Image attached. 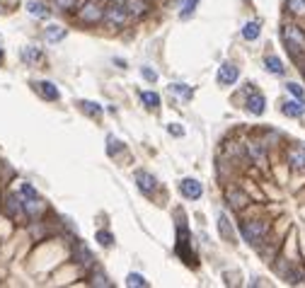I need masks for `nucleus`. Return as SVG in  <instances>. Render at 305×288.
<instances>
[{
    "label": "nucleus",
    "instance_id": "obj_22",
    "mask_svg": "<svg viewBox=\"0 0 305 288\" xmlns=\"http://www.w3.org/2000/svg\"><path fill=\"white\" fill-rule=\"evenodd\" d=\"M228 201H235V208H242V206L247 204V196L240 194V191H228Z\"/></svg>",
    "mask_w": 305,
    "mask_h": 288
},
{
    "label": "nucleus",
    "instance_id": "obj_28",
    "mask_svg": "<svg viewBox=\"0 0 305 288\" xmlns=\"http://www.w3.org/2000/svg\"><path fill=\"white\" fill-rule=\"evenodd\" d=\"M78 247V257H80V264H90L92 261V257H90V252H87V247L85 245H75Z\"/></svg>",
    "mask_w": 305,
    "mask_h": 288
},
{
    "label": "nucleus",
    "instance_id": "obj_27",
    "mask_svg": "<svg viewBox=\"0 0 305 288\" xmlns=\"http://www.w3.org/2000/svg\"><path fill=\"white\" fill-rule=\"evenodd\" d=\"M92 283L95 286H102V288H109L111 283H109V279L102 274V271H97V274H92Z\"/></svg>",
    "mask_w": 305,
    "mask_h": 288
},
{
    "label": "nucleus",
    "instance_id": "obj_31",
    "mask_svg": "<svg viewBox=\"0 0 305 288\" xmlns=\"http://www.w3.org/2000/svg\"><path fill=\"white\" fill-rule=\"evenodd\" d=\"M54 5L61 10H71V8H75V0H54Z\"/></svg>",
    "mask_w": 305,
    "mask_h": 288
},
{
    "label": "nucleus",
    "instance_id": "obj_24",
    "mask_svg": "<svg viewBox=\"0 0 305 288\" xmlns=\"http://www.w3.org/2000/svg\"><path fill=\"white\" fill-rule=\"evenodd\" d=\"M126 283H129L131 288H133V286H138V288H148V281L143 279L140 274H129V279H126Z\"/></svg>",
    "mask_w": 305,
    "mask_h": 288
},
{
    "label": "nucleus",
    "instance_id": "obj_23",
    "mask_svg": "<svg viewBox=\"0 0 305 288\" xmlns=\"http://www.w3.org/2000/svg\"><path fill=\"white\" fill-rule=\"evenodd\" d=\"M126 10H129L131 15H143V12H146V3H138V0H129V3H126Z\"/></svg>",
    "mask_w": 305,
    "mask_h": 288
},
{
    "label": "nucleus",
    "instance_id": "obj_9",
    "mask_svg": "<svg viewBox=\"0 0 305 288\" xmlns=\"http://www.w3.org/2000/svg\"><path fill=\"white\" fill-rule=\"evenodd\" d=\"M284 114L286 116H303L305 114V104H303V100H291V102H286L284 104Z\"/></svg>",
    "mask_w": 305,
    "mask_h": 288
},
{
    "label": "nucleus",
    "instance_id": "obj_5",
    "mask_svg": "<svg viewBox=\"0 0 305 288\" xmlns=\"http://www.w3.org/2000/svg\"><path fill=\"white\" fill-rule=\"evenodd\" d=\"M104 19L107 22H111V25H124L126 22V5H111L107 12H104Z\"/></svg>",
    "mask_w": 305,
    "mask_h": 288
},
{
    "label": "nucleus",
    "instance_id": "obj_15",
    "mask_svg": "<svg viewBox=\"0 0 305 288\" xmlns=\"http://www.w3.org/2000/svg\"><path fill=\"white\" fill-rule=\"evenodd\" d=\"M61 39H65V29L58 27V25H51V27H46V41H61Z\"/></svg>",
    "mask_w": 305,
    "mask_h": 288
},
{
    "label": "nucleus",
    "instance_id": "obj_8",
    "mask_svg": "<svg viewBox=\"0 0 305 288\" xmlns=\"http://www.w3.org/2000/svg\"><path fill=\"white\" fill-rule=\"evenodd\" d=\"M37 92L44 97V100H58L61 97V92H58V87H56L54 83H49V80H41V83H37Z\"/></svg>",
    "mask_w": 305,
    "mask_h": 288
},
{
    "label": "nucleus",
    "instance_id": "obj_34",
    "mask_svg": "<svg viewBox=\"0 0 305 288\" xmlns=\"http://www.w3.org/2000/svg\"><path fill=\"white\" fill-rule=\"evenodd\" d=\"M116 150H121V143L119 140H114V138H109V155L111 153H116Z\"/></svg>",
    "mask_w": 305,
    "mask_h": 288
},
{
    "label": "nucleus",
    "instance_id": "obj_20",
    "mask_svg": "<svg viewBox=\"0 0 305 288\" xmlns=\"http://www.w3.org/2000/svg\"><path fill=\"white\" fill-rule=\"evenodd\" d=\"M95 240L100 242L102 247H111V245H114V235H111V232H107V230H100L97 235H95Z\"/></svg>",
    "mask_w": 305,
    "mask_h": 288
},
{
    "label": "nucleus",
    "instance_id": "obj_21",
    "mask_svg": "<svg viewBox=\"0 0 305 288\" xmlns=\"http://www.w3.org/2000/svg\"><path fill=\"white\" fill-rule=\"evenodd\" d=\"M286 5L293 15H305V0H286Z\"/></svg>",
    "mask_w": 305,
    "mask_h": 288
},
{
    "label": "nucleus",
    "instance_id": "obj_4",
    "mask_svg": "<svg viewBox=\"0 0 305 288\" xmlns=\"http://www.w3.org/2000/svg\"><path fill=\"white\" fill-rule=\"evenodd\" d=\"M102 17H104V12H102L97 5H92V3H87V5L80 10V19H83L85 25H95V22H100Z\"/></svg>",
    "mask_w": 305,
    "mask_h": 288
},
{
    "label": "nucleus",
    "instance_id": "obj_13",
    "mask_svg": "<svg viewBox=\"0 0 305 288\" xmlns=\"http://www.w3.org/2000/svg\"><path fill=\"white\" fill-rule=\"evenodd\" d=\"M288 162H291L296 170H303L305 167V150L293 148L291 153H288Z\"/></svg>",
    "mask_w": 305,
    "mask_h": 288
},
{
    "label": "nucleus",
    "instance_id": "obj_33",
    "mask_svg": "<svg viewBox=\"0 0 305 288\" xmlns=\"http://www.w3.org/2000/svg\"><path fill=\"white\" fill-rule=\"evenodd\" d=\"M22 194L27 196V199H37V191H34L29 184H22Z\"/></svg>",
    "mask_w": 305,
    "mask_h": 288
},
{
    "label": "nucleus",
    "instance_id": "obj_2",
    "mask_svg": "<svg viewBox=\"0 0 305 288\" xmlns=\"http://www.w3.org/2000/svg\"><path fill=\"white\" fill-rule=\"evenodd\" d=\"M284 39H286L288 49H291L293 54L305 51V32L300 27H296V25H286V27H284Z\"/></svg>",
    "mask_w": 305,
    "mask_h": 288
},
{
    "label": "nucleus",
    "instance_id": "obj_1",
    "mask_svg": "<svg viewBox=\"0 0 305 288\" xmlns=\"http://www.w3.org/2000/svg\"><path fill=\"white\" fill-rule=\"evenodd\" d=\"M240 232H242V240H245V242H250V245H259V242L264 240V235L269 232V223H264V221L242 223Z\"/></svg>",
    "mask_w": 305,
    "mask_h": 288
},
{
    "label": "nucleus",
    "instance_id": "obj_6",
    "mask_svg": "<svg viewBox=\"0 0 305 288\" xmlns=\"http://www.w3.org/2000/svg\"><path fill=\"white\" fill-rule=\"evenodd\" d=\"M179 191H182L186 199H201V194H203L201 184H199L196 179H184V182L179 184Z\"/></svg>",
    "mask_w": 305,
    "mask_h": 288
},
{
    "label": "nucleus",
    "instance_id": "obj_36",
    "mask_svg": "<svg viewBox=\"0 0 305 288\" xmlns=\"http://www.w3.org/2000/svg\"><path fill=\"white\" fill-rule=\"evenodd\" d=\"M111 3H114V5H124L126 0H111Z\"/></svg>",
    "mask_w": 305,
    "mask_h": 288
},
{
    "label": "nucleus",
    "instance_id": "obj_17",
    "mask_svg": "<svg viewBox=\"0 0 305 288\" xmlns=\"http://www.w3.org/2000/svg\"><path fill=\"white\" fill-rule=\"evenodd\" d=\"M140 100H143V104H146L148 109L160 107V94H157V92H140Z\"/></svg>",
    "mask_w": 305,
    "mask_h": 288
},
{
    "label": "nucleus",
    "instance_id": "obj_10",
    "mask_svg": "<svg viewBox=\"0 0 305 288\" xmlns=\"http://www.w3.org/2000/svg\"><path fill=\"white\" fill-rule=\"evenodd\" d=\"M264 97H262V94H250V100H247V109H250L252 114H264Z\"/></svg>",
    "mask_w": 305,
    "mask_h": 288
},
{
    "label": "nucleus",
    "instance_id": "obj_32",
    "mask_svg": "<svg viewBox=\"0 0 305 288\" xmlns=\"http://www.w3.org/2000/svg\"><path fill=\"white\" fill-rule=\"evenodd\" d=\"M140 73H143V78L150 80V83H155V80H157V73H155V70H150L148 65H146V68H140Z\"/></svg>",
    "mask_w": 305,
    "mask_h": 288
},
{
    "label": "nucleus",
    "instance_id": "obj_29",
    "mask_svg": "<svg viewBox=\"0 0 305 288\" xmlns=\"http://www.w3.org/2000/svg\"><path fill=\"white\" fill-rule=\"evenodd\" d=\"M196 5H199V0H186L184 10H182V19H186V17H189V15H194Z\"/></svg>",
    "mask_w": 305,
    "mask_h": 288
},
{
    "label": "nucleus",
    "instance_id": "obj_3",
    "mask_svg": "<svg viewBox=\"0 0 305 288\" xmlns=\"http://www.w3.org/2000/svg\"><path fill=\"white\" fill-rule=\"evenodd\" d=\"M238 78H240V70H238V65L223 63L221 68H218V83H221V85H232V83H238Z\"/></svg>",
    "mask_w": 305,
    "mask_h": 288
},
{
    "label": "nucleus",
    "instance_id": "obj_7",
    "mask_svg": "<svg viewBox=\"0 0 305 288\" xmlns=\"http://www.w3.org/2000/svg\"><path fill=\"white\" fill-rule=\"evenodd\" d=\"M136 184H138V189L143 194H153L155 191V177L140 170V172H136Z\"/></svg>",
    "mask_w": 305,
    "mask_h": 288
},
{
    "label": "nucleus",
    "instance_id": "obj_19",
    "mask_svg": "<svg viewBox=\"0 0 305 288\" xmlns=\"http://www.w3.org/2000/svg\"><path fill=\"white\" fill-rule=\"evenodd\" d=\"M170 92H177V94H182L184 100H192V87H186V85H182V83H175V85H170Z\"/></svg>",
    "mask_w": 305,
    "mask_h": 288
},
{
    "label": "nucleus",
    "instance_id": "obj_14",
    "mask_svg": "<svg viewBox=\"0 0 305 288\" xmlns=\"http://www.w3.org/2000/svg\"><path fill=\"white\" fill-rule=\"evenodd\" d=\"M242 37L247 39V41H254V39L259 37V22L257 19H252V22H247V25L242 27Z\"/></svg>",
    "mask_w": 305,
    "mask_h": 288
},
{
    "label": "nucleus",
    "instance_id": "obj_11",
    "mask_svg": "<svg viewBox=\"0 0 305 288\" xmlns=\"http://www.w3.org/2000/svg\"><path fill=\"white\" fill-rule=\"evenodd\" d=\"M264 65H267L269 73L284 75V63H281V58H278V56H267V58H264Z\"/></svg>",
    "mask_w": 305,
    "mask_h": 288
},
{
    "label": "nucleus",
    "instance_id": "obj_12",
    "mask_svg": "<svg viewBox=\"0 0 305 288\" xmlns=\"http://www.w3.org/2000/svg\"><path fill=\"white\" fill-rule=\"evenodd\" d=\"M27 10H29V15L32 17H39V19H44V17H49V10H46V5L44 3H27Z\"/></svg>",
    "mask_w": 305,
    "mask_h": 288
},
{
    "label": "nucleus",
    "instance_id": "obj_35",
    "mask_svg": "<svg viewBox=\"0 0 305 288\" xmlns=\"http://www.w3.org/2000/svg\"><path fill=\"white\" fill-rule=\"evenodd\" d=\"M177 126H179V124H175V129H172V126H170V133H175V136H182V133H184V131H182V129H177Z\"/></svg>",
    "mask_w": 305,
    "mask_h": 288
},
{
    "label": "nucleus",
    "instance_id": "obj_26",
    "mask_svg": "<svg viewBox=\"0 0 305 288\" xmlns=\"http://www.w3.org/2000/svg\"><path fill=\"white\" fill-rule=\"evenodd\" d=\"M286 90H288V92H291V94H293L296 100H303V97H305L303 87H300V85H298V83H288V85H286Z\"/></svg>",
    "mask_w": 305,
    "mask_h": 288
},
{
    "label": "nucleus",
    "instance_id": "obj_16",
    "mask_svg": "<svg viewBox=\"0 0 305 288\" xmlns=\"http://www.w3.org/2000/svg\"><path fill=\"white\" fill-rule=\"evenodd\" d=\"M80 107H83V112H87L90 116H97V119H100L102 114H104V109H102L100 104H97V102H90V100H83V102H80Z\"/></svg>",
    "mask_w": 305,
    "mask_h": 288
},
{
    "label": "nucleus",
    "instance_id": "obj_18",
    "mask_svg": "<svg viewBox=\"0 0 305 288\" xmlns=\"http://www.w3.org/2000/svg\"><path fill=\"white\" fill-rule=\"evenodd\" d=\"M25 211H27L29 215H39L44 211V204H41L39 199H29V201H25Z\"/></svg>",
    "mask_w": 305,
    "mask_h": 288
},
{
    "label": "nucleus",
    "instance_id": "obj_37",
    "mask_svg": "<svg viewBox=\"0 0 305 288\" xmlns=\"http://www.w3.org/2000/svg\"><path fill=\"white\" fill-rule=\"evenodd\" d=\"M0 61H3V51H0Z\"/></svg>",
    "mask_w": 305,
    "mask_h": 288
},
{
    "label": "nucleus",
    "instance_id": "obj_30",
    "mask_svg": "<svg viewBox=\"0 0 305 288\" xmlns=\"http://www.w3.org/2000/svg\"><path fill=\"white\" fill-rule=\"evenodd\" d=\"M247 150H250V153H252V155H254V158H257V160H262V158H264V150L259 148L257 143H250V146H247Z\"/></svg>",
    "mask_w": 305,
    "mask_h": 288
},
{
    "label": "nucleus",
    "instance_id": "obj_25",
    "mask_svg": "<svg viewBox=\"0 0 305 288\" xmlns=\"http://www.w3.org/2000/svg\"><path fill=\"white\" fill-rule=\"evenodd\" d=\"M22 56H25V61H39V58H41V51H39L37 46H27Z\"/></svg>",
    "mask_w": 305,
    "mask_h": 288
}]
</instances>
